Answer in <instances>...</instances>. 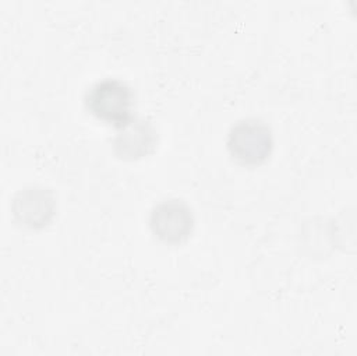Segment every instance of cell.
I'll return each instance as SVG.
<instances>
[{"instance_id": "cell-5", "label": "cell", "mask_w": 357, "mask_h": 356, "mask_svg": "<svg viewBox=\"0 0 357 356\" xmlns=\"http://www.w3.org/2000/svg\"><path fill=\"white\" fill-rule=\"evenodd\" d=\"M158 145V131L148 119L134 117L127 124L119 127L113 141V152L124 161L141 159L155 151Z\"/></svg>"}, {"instance_id": "cell-3", "label": "cell", "mask_w": 357, "mask_h": 356, "mask_svg": "<svg viewBox=\"0 0 357 356\" xmlns=\"http://www.w3.org/2000/svg\"><path fill=\"white\" fill-rule=\"evenodd\" d=\"M149 228L165 243L184 242L192 232L194 215L181 198H166L155 204L149 212Z\"/></svg>"}, {"instance_id": "cell-2", "label": "cell", "mask_w": 357, "mask_h": 356, "mask_svg": "<svg viewBox=\"0 0 357 356\" xmlns=\"http://www.w3.org/2000/svg\"><path fill=\"white\" fill-rule=\"evenodd\" d=\"M226 145L236 162L257 166L269 158L273 149V133L271 126L261 119H240L230 127Z\"/></svg>"}, {"instance_id": "cell-1", "label": "cell", "mask_w": 357, "mask_h": 356, "mask_svg": "<svg viewBox=\"0 0 357 356\" xmlns=\"http://www.w3.org/2000/svg\"><path fill=\"white\" fill-rule=\"evenodd\" d=\"M84 103L91 114L117 128L135 117L132 89L117 78L107 77L93 82L84 95Z\"/></svg>"}, {"instance_id": "cell-4", "label": "cell", "mask_w": 357, "mask_h": 356, "mask_svg": "<svg viewBox=\"0 0 357 356\" xmlns=\"http://www.w3.org/2000/svg\"><path fill=\"white\" fill-rule=\"evenodd\" d=\"M11 212L15 221L21 225L32 229H40L54 216V194L49 188L39 186L21 188L11 201Z\"/></svg>"}]
</instances>
